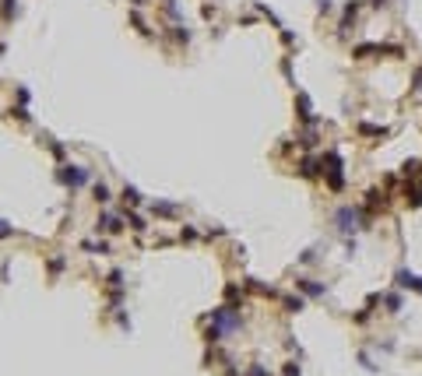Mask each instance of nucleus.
<instances>
[{
    "instance_id": "obj_1",
    "label": "nucleus",
    "mask_w": 422,
    "mask_h": 376,
    "mask_svg": "<svg viewBox=\"0 0 422 376\" xmlns=\"http://www.w3.org/2000/svg\"><path fill=\"white\" fill-rule=\"evenodd\" d=\"M320 165H324L327 186H331V190H341V186H345V172H341V155H338V152H327V155L320 159Z\"/></svg>"
},
{
    "instance_id": "obj_2",
    "label": "nucleus",
    "mask_w": 422,
    "mask_h": 376,
    "mask_svg": "<svg viewBox=\"0 0 422 376\" xmlns=\"http://www.w3.org/2000/svg\"><path fill=\"white\" fill-rule=\"evenodd\" d=\"M211 323H215L218 330H240V327H243V320H240V313H236L233 306L215 310V313H211Z\"/></svg>"
},
{
    "instance_id": "obj_3",
    "label": "nucleus",
    "mask_w": 422,
    "mask_h": 376,
    "mask_svg": "<svg viewBox=\"0 0 422 376\" xmlns=\"http://www.w3.org/2000/svg\"><path fill=\"white\" fill-rule=\"evenodd\" d=\"M362 211L359 208H341L338 211V225H341V232H356V229H362Z\"/></svg>"
},
{
    "instance_id": "obj_4",
    "label": "nucleus",
    "mask_w": 422,
    "mask_h": 376,
    "mask_svg": "<svg viewBox=\"0 0 422 376\" xmlns=\"http://www.w3.org/2000/svg\"><path fill=\"white\" fill-rule=\"evenodd\" d=\"M60 183H67V186H81V183H88L92 176H88V169H78V165H63L60 172Z\"/></svg>"
},
{
    "instance_id": "obj_5",
    "label": "nucleus",
    "mask_w": 422,
    "mask_h": 376,
    "mask_svg": "<svg viewBox=\"0 0 422 376\" xmlns=\"http://www.w3.org/2000/svg\"><path fill=\"white\" fill-rule=\"evenodd\" d=\"M123 221H127V218H120V215H106V218L95 225V229H106V232H120V229H123Z\"/></svg>"
},
{
    "instance_id": "obj_6",
    "label": "nucleus",
    "mask_w": 422,
    "mask_h": 376,
    "mask_svg": "<svg viewBox=\"0 0 422 376\" xmlns=\"http://www.w3.org/2000/svg\"><path fill=\"white\" fill-rule=\"evenodd\" d=\"M296 285H299V288H302L306 295H313V299H320V295L327 292V288H324L320 281H310V278H302V281H296Z\"/></svg>"
},
{
    "instance_id": "obj_7",
    "label": "nucleus",
    "mask_w": 422,
    "mask_h": 376,
    "mask_svg": "<svg viewBox=\"0 0 422 376\" xmlns=\"http://www.w3.org/2000/svg\"><path fill=\"white\" fill-rule=\"evenodd\" d=\"M320 169H324V165H317L313 159H302V162H299V172H302V176H317Z\"/></svg>"
},
{
    "instance_id": "obj_8",
    "label": "nucleus",
    "mask_w": 422,
    "mask_h": 376,
    "mask_svg": "<svg viewBox=\"0 0 422 376\" xmlns=\"http://www.w3.org/2000/svg\"><path fill=\"white\" fill-rule=\"evenodd\" d=\"M92 194H95V201H99V204H106V201H109V186H106V183H95V186H92Z\"/></svg>"
},
{
    "instance_id": "obj_9",
    "label": "nucleus",
    "mask_w": 422,
    "mask_h": 376,
    "mask_svg": "<svg viewBox=\"0 0 422 376\" xmlns=\"http://www.w3.org/2000/svg\"><path fill=\"white\" fill-rule=\"evenodd\" d=\"M299 116L302 120H313V109H310V99H306V95H299Z\"/></svg>"
},
{
    "instance_id": "obj_10",
    "label": "nucleus",
    "mask_w": 422,
    "mask_h": 376,
    "mask_svg": "<svg viewBox=\"0 0 422 376\" xmlns=\"http://www.w3.org/2000/svg\"><path fill=\"white\" fill-rule=\"evenodd\" d=\"M123 201H127L130 208H137V204H141V194L134 190V186H123Z\"/></svg>"
},
{
    "instance_id": "obj_11",
    "label": "nucleus",
    "mask_w": 422,
    "mask_h": 376,
    "mask_svg": "<svg viewBox=\"0 0 422 376\" xmlns=\"http://www.w3.org/2000/svg\"><path fill=\"white\" fill-rule=\"evenodd\" d=\"M127 225H130L134 232H144V218H141V215H134V211L127 215Z\"/></svg>"
},
{
    "instance_id": "obj_12",
    "label": "nucleus",
    "mask_w": 422,
    "mask_h": 376,
    "mask_svg": "<svg viewBox=\"0 0 422 376\" xmlns=\"http://www.w3.org/2000/svg\"><path fill=\"white\" fill-rule=\"evenodd\" d=\"M285 310H289V313H299V310H302V299H299V295L285 299Z\"/></svg>"
},
{
    "instance_id": "obj_13",
    "label": "nucleus",
    "mask_w": 422,
    "mask_h": 376,
    "mask_svg": "<svg viewBox=\"0 0 422 376\" xmlns=\"http://www.w3.org/2000/svg\"><path fill=\"white\" fill-rule=\"evenodd\" d=\"M359 130H362V134H373V137H383V134H387L383 127H369V123H359Z\"/></svg>"
},
{
    "instance_id": "obj_14",
    "label": "nucleus",
    "mask_w": 422,
    "mask_h": 376,
    "mask_svg": "<svg viewBox=\"0 0 422 376\" xmlns=\"http://www.w3.org/2000/svg\"><path fill=\"white\" fill-rule=\"evenodd\" d=\"M401 310V295H387V313H398Z\"/></svg>"
},
{
    "instance_id": "obj_15",
    "label": "nucleus",
    "mask_w": 422,
    "mask_h": 376,
    "mask_svg": "<svg viewBox=\"0 0 422 376\" xmlns=\"http://www.w3.org/2000/svg\"><path fill=\"white\" fill-rule=\"evenodd\" d=\"M151 211H155V215H176V204H155Z\"/></svg>"
},
{
    "instance_id": "obj_16",
    "label": "nucleus",
    "mask_w": 422,
    "mask_h": 376,
    "mask_svg": "<svg viewBox=\"0 0 422 376\" xmlns=\"http://www.w3.org/2000/svg\"><path fill=\"white\" fill-rule=\"evenodd\" d=\"M85 250H88V253H106L109 246H106V243H85Z\"/></svg>"
},
{
    "instance_id": "obj_17",
    "label": "nucleus",
    "mask_w": 422,
    "mask_h": 376,
    "mask_svg": "<svg viewBox=\"0 0 422 376\" xmlns=\"http://www.w3.org/2000/svg\"><path fill=\"white\" fill-rule=\"evenodd\" d=\"M11 232H14V229H11V225H7V221H0V239H7Z\"/></svg>"
},
{
    "instance_id": "obj_18",
    "label": "nucleus",
    "mask_w": 422,
    "mask_h": 376,
    "mask_svg": "<svg viewBox=\"0 0 422 376\" xmlns=\"http://www.w3.org/2000/svg\"><path fill=\"white\" fill-rule=\"evenodd\" d=\"M4 14H7V18L14 14V0H4Z\"/></svg>"
},
{
    "instance_id": "obj_19",
    "label": "nucleus",
    "mask_w": 422,
    "mask_h": 376,
    "mask_svg": "<svg viewBox=\"0 0 422 376\" xmlns=\"http://www.w3.org/2000/svg\"><path fill=\"white\" fill-rule=\"evenodd\" d=\"M317 7L320 11H331V0H317Z\"/></svg>"
},
{
    "instance_id": "obj_20",
    "label": "nucleus",
    "mask_w": 422,
    "mask_h": 376,
    "mask_svg": "<svg viewBox=\"0 0 422 376\" xmlns=\"http://www.w3.org/2000/svg\"><path fill=\"white\" fill-rule=\"evenodd\" d=\"M134 4H144V0H134Z\"/></svg>"
}]
</instances>
